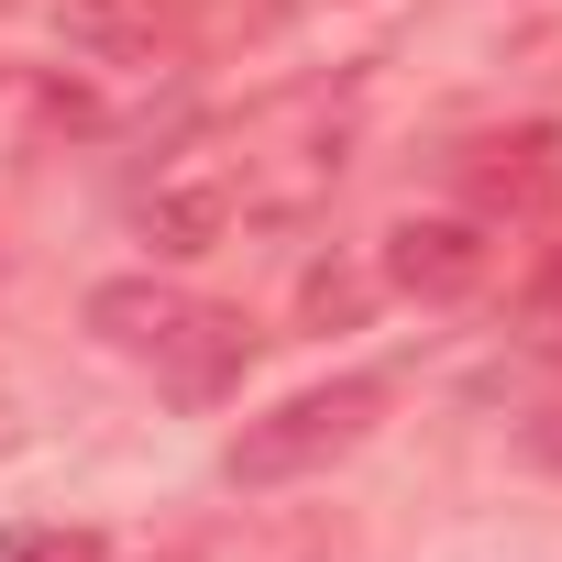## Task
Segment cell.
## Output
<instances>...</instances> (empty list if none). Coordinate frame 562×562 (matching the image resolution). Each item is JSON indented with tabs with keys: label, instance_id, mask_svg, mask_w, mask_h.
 Here are the masks:
<instances>
[{
	"label": "cell",
	"instance_id": "obj_1",
	"mask_svg": "<svg viewBox=\"0 0 562 562\" xmlns=\"http://www.w3.org/2000/svg\"><path fill=\"white\" fill-rule=\"evenodd\" d=\"M89 331L122 353V364H155L177 397H221L243 364H254V331L210 299H188L177 276H111L89 288Z\"/></svg>",
	"mask_w": 562,
	"mask_h": 562
},
{
	"label": "cell",
	"instance_id": "obj_2",
	"mask_svg": "<svg viewBox=\"0 0 562 562\" xmlns=\"http://www.w3.org/2000/svg\"><path fill=\"white\" fill-rule=\"evenodd\" d=\"M375 419H386V375H331V386H299L288 408H265V419H243V430H232L221 474H232L243 496L299 485V474H331L342 452H364V441H375Z\"/></svg>",
	"mask_w": 562,
	"mask_h": 562
},
{
	"label": "cell",
	"instance_id": "obj_3",
	"mask_svg": "<svg viewBox=\"0 0 562 562\" xmlns=\"http://www.w3.org/2000/svg\"><path fill=\"white\" fill-rule=\"evenodd\" d=\"M375 276H386L397 299H419V310H452V299H474L485 276H496V232L463 221V210H408V221H386Z\"/></svg>",
	"mask_w": 562,
	"mask_h": 562
},
{
	"label": "cell",
	"instance_id": "obj_4",
	"mask_svg": "<svg viewBox=\"0 0 562 562\" xmlns=\"http://www.w3.org/2000/svg\"><path fill=\"white\" fill-rule=\"evenodd\" d=\"M243 232V166L232 155H177L144 188V243L155 254H221Z\"/></svg>",
	"mask_w": 562,
	"mask_h": 562
},
{
	"label": "cell",
	"instance_id": "obj_5",
	"mask_svg": "<svg viewBox=\"0 0 562 562\" xmlns=\"http://www.w3.org/2000/svg\"><path fill=\"white\" fill-rule=\"evenodd\" d=\"M474 199L485 210H540L551 188H562V133L551 122H529V133H496V144H474Z\"/></svg>",
	"mask_w": 562,
	"mask_h": 562
},
{
	"label": "cell",
	"instance_id": "obj_6",
	"mask_svg": "<svg viewBox=\"0 0 562 562\" xmlns=\"http://www.w3.org/2000/svg\"><path fill=\"white\" fill-rule=\"evenodd\" d=\"M67 34L100 56H155L166 45V0H67Z\"/></svg>",
	"mask_w": 562,
	"mask_h": 562
},
{
	"label": "cell",
	"instance_id": "obj_7",
	"mask_svg": "<svg viewBox=\"0 0 562 562\" xmlns=\"http://www.w3.org/2000/svg\"><path fill=\"white\" fill-rule=\"evenodd\" d=\"M0 562H100V529H67V518H12V529H0Z\"/></svg>",
	"mask_w": 562,
	"mask_h": 562
},
{
	"label": "cell",
	"instance_id": "obj_8",
	"mask_svg": "<svg viewBox=\"0 0 562 562\" xmlns=\"http://www.w3.org/2000/svg\"><path fill=\"white\" fill-rule=\"evenodd\" d=\"M518 452H529L540 474H562V386H551V397L529 408V430H518Z\"/></svg>",
	"mask_w": 562,
	"mask_h": 562
},
{
	"label": "cell",
	"instance_id": "obj_9",
	"mask_svg": "<svg viewBox=\"0 0 562 562\" xmlns=\"http://www.w3.org/2000/svg\"><path fill=\"white\" fill-rule=\"evenodd\" d=\"M310 310L331 321V310H364V288H353V276H310Z\"/></svg>",
	"mask_w": 562,
	"mask_h": 562
}]
</instances>
